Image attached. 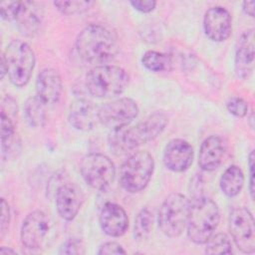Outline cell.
<instances>
[{
	"mask_svg": "<svg viewBox=\"0 0 255 255\" xmlns=\"http://www.w3.org/2000/svg\"><path fill=\"white\" fill-rule=\"evenodd\" d=\"M167 123V115L162 111H156L133 127L128 128L127 126L114 129L108 138L110 148L116 154L127 153L157 137Z\"/></svg>",
	"mask_w": 255,
	"mask_h": 255,
	"instance_id": "cell-1",
	"label": "cell"
},
{
	"mask_svg": "<svg viewBox=\"0 0 255 255\" xmlns=\"http://www.w3.org/2000/svg\"><path fill=\"white\" fill-rule=\"evenodd\" d=\"M76 50L86 63L101 66L112 61L118 54V42L114 34L106 27L91 24L77 37Z\"/></svg>",
	"mask_w": 255,
	"mask_h": 255,
	"instance_id": "cell-2",
	"label": "cell"
},
{
	"mask_svg": "<svg viewBox=\"0 0 255 255\" xmlns=\"http://www.w3.org/2000/svg\"><path fill=\"white\" fill-rule=\"evenodd\" d=\"M220 219L217 204L210 198L196 195L189 200L187 236L195 244H204L214 233Z\"/></svg>",
	"mask_w": 255,
	"mask_h": 255,
	"instance_id": "cell-3",
	"label": "cell"
},
{
	"mask_svg": "<svg viewBox=\"0 0 255 255\" xmlns=\"http://www.w3.org/2000/svg\"><path fill=\"white\" fill-rule=\"evenodd\" d=\"M128 84V75L118 66H95L86 76L87 91L96 98H112L121 95Z\"/></svg>",
	"mask_w": 255,
	"mask_h": 255,
	"instance_id": "cell-4",
	"label": "cell"
},
{
	"mask_svg": "<svg viewBox=\"0 0 255 255\" xmlns=\"http://www.w3.org/2000/svg\"><path fill=\"white\" fill-rule=\"evenodd\" d=\"M2 58L10 82L19 88L26 86L31 79L36 61L32 48L26 42L13 40L6 47Z\"/></svg>",
	"mask_w": 255,
	"mask_h": 255,
	"instance_id": "cell-5",
	"label": "cell"
},
{
	"mask_svg": "<svg viewBox=\"0 0 255 255\" xmlns=\"http://www.w3.org/2000/svg\"><path fill=\"white\" fill-rule=\"evenodd\" d=\"M154 169V160L147 151H136L123 163L120 172L122 187L130 193L139 192L146 187Z\"/></svg>",
	"mask_w": 255,
	"mask_h": 255,
	"instance_id": "cell-6",
	"label": "cell"
},
{
	"mask_svg": "<svg viewBox=\"0 0 255 255\" xmlns=\"http://www.w3.org/2000/svg\"><path fill=\"white\" fill-rule=\"evenodd\" d=\"M189 200L181 193L169 194L158 210L157 222L161 232L171 238L178 237L186 227Z\"/></svg>",
	"mask_w": 255,
	"mask_h": 255,
	"instance_id": "cell-7",
	"label": "cell"
},
{
	"mask_svg": "<svg viewBox=\"0 0 255 255\" xmlns=\"http://www.w3.org/2000/svg\"><path fill=\"white\" fill-rule=\"evenodd\" d=\"M80 171L85 182L98 190L108 188L116 176V166L112 159L98 152L89 153L83 157Z\"/></svg>",
	"mask_w": 255,
	"mask_h": 255,
	"instance_id": "cell-8",
	"label": "cell"
},
{
	"mask_svg": "<svg viewBox=\"0 0 255 255\" xmlns=\"http://www.w3.org/2000/svg\"><path fill=\"white\" fill-rule=\"evenodd\" d=\"M229 231L237 248L246 254L255 251L254 218L245 207L234 208L229 216Z\"/></svg>",
	"mask_w": 255,
	"mask_h": 255,
	"instance_id": "cell-9",
	"label": "cell"
},
{
	"mask_svg": "<svg viewBox=\"0 0 255 255\" xmlns=\"http://www.w3.org/2000/svg\"><path fill=\"white\" fill-rule=\"evenodd\" d=\"M138 115L136 103L129 98H121L103 105L98 112L99 122L114 130L128 126Z\"/></svg>",
	"mask_w": 255,
	"mask_h": 255,
	"instance_id": "cell-10",
	"label": "cell"
},
{
	"mask_svg": "<svg viewBox=\"0 0 255 255\" xmlns=\"http://www.w3.org/2000/svg\"><path fill=\"white\" fill-rule=\"evenodd\" d=\"M50 229V221L45 212L34 210L23 220L20 232L21 242L27 249H38L42 246Z\"/></svg>",
	"mask_w": 255,
	"mask_h": 255,
	"instance_id": "cell-11",
	"label": "cell"
},
{
	"mask_svg": "<svg viewBox=\"0 0 255 255\" xmlns=\"http://www.w3.org/2000/svg\"><path fill=\"white\" fill-rule=\"evenodd\" d=\"M203 29L210 40L225 41L232 31V17L229 11L221 6L209 8L203 17Z\"/></svg>",
	"mask_w": 255,
	"mask_h": 255,
	"instance_id": "cell-12",
	"label": "cell"
},
{
	"mask_svg": "<svg viewBox=\"0 0 255 255\" xmlns=\"http://www.w3.org/2000/svg\"><path fill=\"white\" fill-rule=\"evenodd\" d=\"M193 160V148L181 138L171 139L163 151V163L173 172H183L189 168Z\"/></svg>",
	"mask_w": 255,
	"mask_h": 255,
	"instance_id": "cell-13",
	"label": "cell"
},
{
	"mask_svg": "<svg viewBox=\"0 0 255 255\" xmlns=\"http://www.w3.org/2000/svg\"><path fill=\"white\" fill-rule=\"evenodd\" d=\"M62 90L63 83L57 70L46 68L39 73L36 80V96L46 107L58 103Z\"/></svg>",
	"mask_w": 255,
	"mask_h": 255,
	"instance_id": "cell-14",
	"label": "cell"
},
{
	"mask_svg": "<svg viewBox=\"0 0 255 255\" xmlns=\"http://www.w3.org/2000/svg\"><path fill=\"white\" fill-rule=\"evenodd\" d=\"M100 225L109 236L120 237L128 228V217L125 209L114 202H107L100 212Z\"/></svg>",
	"mask_w": 255,
	"mask_h": 255,
	"instance_id": "cell-15",
	"label": "cell"
},
{
	"mask_svg": "<svg viewBox=\"0 0 255 255\" xmlns=\"http://www.w3.org/2000/svg\"><path fill=\"white\" fill-rule=\"evenodd\" d=\"M254 64V31L248 29L238 38L235 49V73L241 79L248 78Z\"/></svg>",
	"mask_w": 255,
	"mask_h": 255,
	"instance_id": "cell-16",
	"label": "cell"
},
{
	"mask_svg": "<svg viewBox=\"0 0 255 255\" xmlns=\"http://www.w3.org/2000/svg\"><path fill=\"white\" fill-rule=\"evenodd\" d=\"M226 142L219 135H210L203 140L199 149L198 164L202 170L213 171L222 163Z\"/></svg>",
	"mask_w": 255,
	"mask_h": 255,
	"instance_id": "cell-17",
	"label": "cell"
},
{
	"mask_svg": "<svg viewBox=\"0 0 255 255\" xmlns=\"http://www.w3.org/2000/svg\"><path fill=\"white\" fill-rule=\"evenodd\" d=\"M83 203L81 190L72 184L61 185L56 192V207L59 215L67 220H73Z\"/></svg>",
	"mask_w": 255,
	"mask_h": 255,
	"instance_id": "cell-18",
	"label": "cell"
},
{
	"mask_svg": "<svg viewBox=\"0 0 255 255\" xmlns=\"http://www.w3.org/2000/svg\"><path fill=\"white\" fill-rule=\"evenodd\" d=\"M99 109L87 99H78L70 108L69 123L79 130H91L99 122Z\"/></svg>",
	"mask_w": 255,
	"mask_h": 255,
	"instance_id": "cell-19",
	"label": "cell"
},
{
	"mask_svg": "<svg viewBox=\"0 0 255 255\" xmlns=\"http://www.w3.org/2000/svg\"><path fill=\"white\" fill-rule=\"evenodd\" d=\"M43 20V9L32 1H21V7L14 22L21 34L27 37L34 36L41 27Z\"/></svg>",
	"mask_w": 255,
	"mask_h": 255,
	"instance_id": "cell-20",
	"label": "cell"
},
{
	"mask_svg": "<svg viewBox=\"0 0 255 255\" xmlns=\"http://www.w3.org/2000/svg\"><path fill=\"white\" fill-rule=\"evenodd\" d=\"M244 184V174L237 165H230L222 173L219 181L221 191L228 197L238 195Z\"/></svg>",
	"mask_w": 255,
	"mask_h": 255,
	"instance_id": "cell-21",
	"label": "cell"
},
{
	"mask_svg": "<svg viewBox=\"0 0 255 255\" xmlns=\"http://www.w3.org/2000/svg\"><path fill=\"white\" fill-rule=\"evenodd\" d=\"M45 105L35 95L30 97L24 106V114L27 122L31 127L41 128L46 122Z\"/></svg>",
	"mask_w": 255,
	"mask_h": 255,
	"instance_id": "cell-22",
	"label": "cell"
},
{
	"mask_svg": "<svg viewBox=\"0 0 255 255\" xmlns=\"http://www.w3.org/2000/svg\"><path fill=\"white\" fill-rule=\"evenodd\" d=\"M141 64L151 72H163L170 69V58L163 53L156 51H146L141 58Z\"/></svg>",
	"mask_w": 255,
	"mask_h": 255,
	"instance_id": "cell-23",
	"label": "cell"
},
{
	"mask_svg": "<svg viewBox=\"0 0 255 255\" xmlns=\"http://www.w3.org/2000/svg\"><path fill=\"white\" fill-rule=\"evenodd\" d=\"M153 216L147 208H142L136 215L133 225V236L136 240H145L152 229Z\"/></svg>",
	"mask_w": 255,
	"mask_h": 255,
	"instance_id": "cell-24",
	"label": "cell"
},
{
	"mask_svg": "<svg viewBox=\"0 0 255 255\" xmlns=\"http://www.w3.org/2000/svg\"><path fill=\"white\" fill-rule=\"evenodd\" d=\"M206 254H230L232 253V244L225 233L212 234L204 243Z\"/></svg>",
	"mask_w": 255,
	"mask_h": 255,
	"instance_id": "cell-25",
	"label": "cell"
},
{
	"mask_svg": "<svg viewBox=\"0 0 255 255\" xmlns=\"http://www.w3.org/2000/svg\"><path fill=\"white\" fill-rule=\"evenodd\" d=\"M15 134V127L13 120L1 113V148H2V155L9 150L12 146L13 139Z\"/></svg>",
	"mask_w": 255,
	"mask_h": 255,
	"instance_id": "cell-26",
	"label": "cell"
},
{
	"mask_svg": "<svg viewBox=\"0 0 255 255\" xmlns=\"http://www.w3.org/2000/svg\"><path fill=\"white\" fill-rule=\"evenodd\" d=\"M54 6L65 15H74L80 14L88 11L94 2L92 1H54Z\"/></svg>",
	"mask_w": 255,
	"mask_h": 255,
	"instance_id": "cell-27",
	"label": "cell"
},
{
	"mask_svg": "<svg viewBox=\"0 0 255 255\" xmlns=\"http://www.w3.org/2000/svg\"><path fill=\"white\" fill-rule=\"evenodd\" d=\"M227 111L237 118H244L248 115V103L240 97H231L226 102Z\"/></svg>",
	"mask_w": 255,
	"mask_h": 255,
	"instance_id": "cell-28",
	"label": "cell"
},
{
	"mask_svg": "<svg viewBox=\"0 0 255 255\" xmlns=\"http://www.w3.org/2000/svg\"><path fill=\"white\" fill-rule=\"evenodd\" d=\"M21 7V1H8L0 4V13L4 20L15 21Z\"/></svg>",
	"mask_w": 255,
	"mask_h": 255,
	"instance_id": "cell-29",
	"label": "cell"
},
{
	"mask_svg": "<svg viewBox=\"0 0 255 255\" xmlns=\"http://www.w3.org/2000/svg\"><path fill=\"white\" fill-rule=\"evenodd\" d=\"M59 252L61 254H83L85 253V250L81 241L77 239H69L60 247Z\"/></svg>",
	"mask_w": 255,
	"mask_h": 255,
	"instance_id": "cell-30",
	"label": "cell"
},
{
	"mask_svg": "<svg viewBox=\"0 0 255 255\" xmlns=\"http://www.w3.org/2000/svg\"><path fill=\"white\" fill-rule=\"evenodd\" d=\"M10 222V208L4 198H1V223H0V237L5 236Z\"/></svg>",
	"mask_w": 255,
	"mask_h": 255,
	"instance_id": "cell-31",
	"label": "cell"
},
{
	"mask_svg": "<svg viewBox=\"0 0 255 255\" xmlns=\"http://www.w3.org/2000/svg\"><path fill=\"white\" fill-rule=\"evenodd\" d=\"M125 253H126V250L124 249V247L120 243L114 242V241H110V242H106V243L102 244L98 251V254H100V255L125 254Z\"/></svg>",
	"mask_w": 255,
	"mask_h": 255,
	"instance_id": "cell-32",
	"label": "cell"
},
{
	"mask_svg": "<svg viewBox=\"0 0 255 255\" xmlns=\"http://www.w3.org/2000/svg\"><path fill=\"white\" fill-rule=\"evenodd\" d=\"M129 4L137 11L142 12V13H148L151 12L155 6L156 2L152 0H135V1H130Z\"/></svg>",
	"mask_w": 255,
	"mask_h": 255,
	"instance_id": "cell-33",
	"label": "cell"
},
{
	"mask_svg": "<svg viewBox=\"0 0 255 255\" xmlns=\"http://www.w3.org/2000/svg\"><path fill=\"white\" fill-rule=\"evenodd\" d=\"M1 113H4L12 120L17 115V104L11 97H6L2 102V110Z\"/></svg>",
	"mask_w": 255,
	"mask_h": 255,
	"instance_id": "cell-34",
	"label": "cell"
},
{
	"mask_svg": "<svg viewBox=\"0 0 255 255\" xmlns=\"http://www.w3.org/2000/svg\"><path fill=\"white\" fill-rule=\"evenodd\" d=\"M248 166H249V191L250 196L254 198V150H251L248 157Z\"/></svg>",
	"mask_w": 255,
	"mask_h": 255,
	"instance_id": "cell-35",
	"label": "cell"
},
{
	"mask_svg": "<svg viewBox=\"0 0 255 255\" xmlns=\"http://www.w3.org/2000/svg\"><path fill=\"white\" fill-rule=\"evenodd\" d=\"M254 1H244L242 4V9L244 13L250 17H254Z\"/></svg>",
	"mask_w": 255,
	"mask_h": 255,
	"instance_id": "cell-36",
	"label": "cell"
},
{
	"mask_svg": "<svg viewBox=\"0 0 255 255\" xmlns=\"http://www.w3.org/2000/svg\"><path fill=\"white\" fill-rule=\"evenodd\" d=\"M0 254L1 255H5V254H16V251L11 249V248H7V247H1L0 249Z\"/></svg>",
	"mask_w": 255,
	"mask_h": 255,
	"instance_id": "cell-37",
	"label": "cell"
},
{
	"mask_svg": "<svg viewBox=\"0 0 255 255\" xmlns=\"http://www.w3.org/2000/svg\"><path fill=\"white\" fill-rule=\"evenodd\" d=\"M7 74V69H6V64L4 59L1 57V79H3L5 77V75Z\"/></svg>",
	"mask_w": 255,
	"mask_h": 255,
	"instance_id": "cell-38",
	"label": "cell"
},
{
	"mask_svg": "<svg viewBox=\"0 0 255 255\" xmlns=\"http://www.w3.org/2000/svg\"><path fill=\"white\" fill-rule=\"evenodd\" d=\"M249 121H250V128H254V125H253V121H254V115H253V113H251L250 114V117H249Z\"/></svg>",
	"mask_w": 255,
	"mask_h": 255,
	"instance_id": "cell-39",
	"label": "cell"
}]
</instances>
